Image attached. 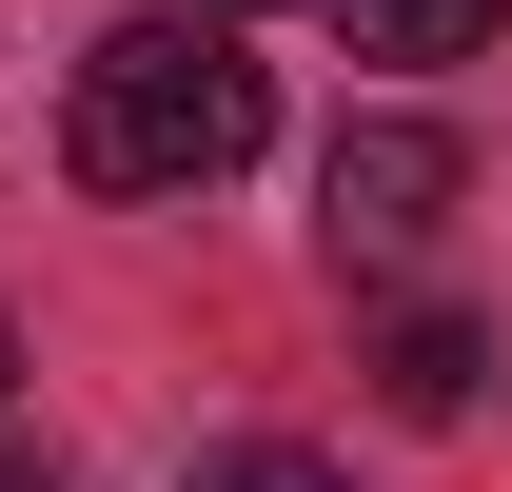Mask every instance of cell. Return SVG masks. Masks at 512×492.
Instances as JSON below:
<instances>
[{
  "label": "cell",
  "instance_id": "cell-3",
  "mask_svg": "<svg viewBox=\"0 0 512 492\" xmlns=\"http://www.w3.org/2000/svg\"><path fill=\"white\" fill-rule=\"evenodd\" d=\"M375 374H394V414H473L493 335H473V315H394V335H375Z\"/></svg>",
  "mask_w": 512,
  "mask_h": 492
},
{
  "label": "cell",
  "instance_id": "cell-6",
  "mask_svg": "<svg viewBox=\"0 0 512 492\" xmlns=\"http://www.w3.org/2000/svg\"><path fill=\"white\" fill-rule=\"evenodd\" d=\"M0 492H60V453H0Z\"/></svg>",
  "mask_w": 512,
  "mask_h": 492
},
{
  "label": "cell",
  "instance_id": "cell-4",
  "mask_svg": "<svg viewBox=\"0 0 512 492\" xmlns=\"http://www.w3.org/2000/svg\"><path fill=\"white\" fill-rule=\"evenodd\" d=\"M335 20H355V60H473L512 0H335Z\"/></svg>",
  "mask_w": 512,
  "mask_h": 492
},
{
  "label": "cell",
  "instance_id": "cell-5",
  "mask_svg": "<svg viewBox=\"0 0 512 492\" xmlns=\"http://www.w3.org/2000/svg\"><path fill=\"white\" fill-rule=\"evenodd\" d=\"M178 492H355V473H335V453H296V433H237V453H197Z\"/></svg>",
  "mask_w": 512,
  "mask_h": 492
},
{
  "label": "cell",
  "instance_id": "cell-7",
  "mask_svg": "<svg viewBox=\"0 0 512 492\" xmlns=\"http://www.w3.org/2000/svg\"><path fill=\"white\" fill-rule=\"evenodd\" d=\"M0 394H20V335H0Z\"/></svg>",
  "mask_w": 512,
  "mask_h": 492
},
{
  "label": "cell",
  "instance_id": "cell-8",
  "mask_svg": "<svg viewBox=\"0 0 512 492\" xmlns=\"http://www.w3.org/2000/svg\"><path fill=\"white\" fill-rule=\"evenodd\" d=\"M217 20H256V0H217Z\"/></svg>",
  "mask_w": 512,
  "mask_h": 492
},
{
  "label": "cell",
  "instance_id": "cell-1",
  "mask_svg": "<svg viewBox=\"0 0 512 492\" xmlns=\"http://www.w3.org/2000/svg\"><path fill=\"white\" fill-rule=\"evenodd\" d=\"M276 138V79L237 60V20L178 0V20H119V40H79V99H60V158L99 197H217Z\"/></svg>",
  "mask_w": 512,
  "mask_h": 492
},
{
  "label": "cell",
  "instance_id": "cell-2",
  "mask_svg": "<svg viewBox=\"0 0 512 492\" xmlns=\"http://www.w3.org/2000/svg\"><path fill=\"white\" fill-rule=\"evenodd\" d=\"M316 197H335V256H414V237L453 217V197H473V158H453L434 119H355Z\"/></svg>",
  "mask_w": 512,
  "mask_h": 492
}]
</instances>
